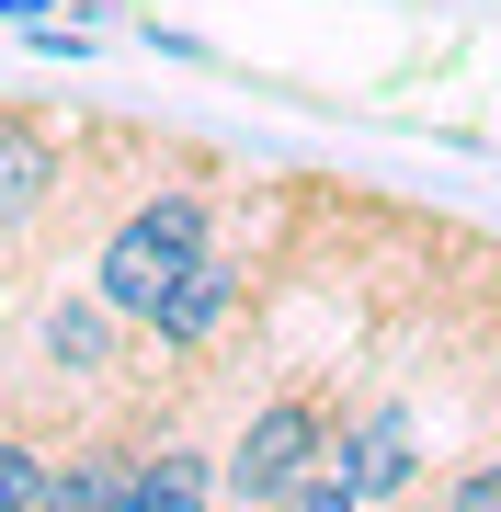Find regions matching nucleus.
Here are the masks:
<instances>
[{
	"label": "nucleus",
	"mask_w": 501,
	"mask_h": 512,
	"mask_svg": "<svg viewBox=\"0 0 501 512\" xmlns=\"http://www.w3.org/2000/svg\"><path fill=\"white\" fill-rule=\"evenodd\" d=\"M240 308H251V262H240V251L217 239V251H205L194 274L171 285V308L149 319V353H171V365H194V353H217V342H228V319H240Z\"/></svg>",
	"instance_id": "6"
},
{
	"label": "nucleus",
	"mask_w": 501,
	"mask_h": 512,
	"mask_svg": "<svg viewBox=\"0 0 501 512\" xmlns=\"http://www.w3.org/2000/svg\"><path fill=\"white\" fill-rule=\"evenodd\" d=\"M57 456H69V433H46V421L0 410V512H46V490H57Z\"/></svg>",
	"instance_id": "8"
},
{
	"label": "nucleus",
	"mask_w": 501,
	"mask_h": 512,
	"mask_svg": "<svg viewBox=\"0 0 501 512\" xmlns=\"http://www.w3.org/2000/svg\"><path fill=\"white\" fill-rule=\"evenodd\" d=\"M262 512H365V501H353L331 467H319V478H297V490H285V501H262Z\"/></svg>",
	"instance_id": "10"
},
{
	"label": "nucleus",
	"mask_w": 501,
	"mask_h": 512,
	"mask_svg": "<svg viewBox=\"0 0 501 512\" xmlns=\"http://www.w3.org/2000/svg\"><path fill=\"white\" fill-rule=\"evenodd\" d=\"M57 217H69V137H57L46 114L0 103V262L46 251Z\"/></svg>",
	"instance_id": "4"
},
{
	"label": "nucleus",
	"mask_w": 501,
	"mask_h": 512,
	"mask_svg": "<svg viewBox=\"0 0 501 512\" xmlns=\"http://www.w3.org/2000/svg\"><path fill=\"white\" fill-rule=\"evenodd\" d=\"M433 512H501V456L456 467V478H445V501H433Z\"/></svg>",
	"instance_id": "9"
},
{
	"label": "nucleus",
	"mask_w": 501,
	"mask_h": 512,
	"mask_svg": "<svg viewBox=\"0 0 501 512\" xmlns=\"http://www.w3.org/2000/svg\"><path fill=\"white\" fill-rule=\"evenodd\" d=\"M23 421H69V433H92V421H126V387H137V342L149 330L114 319L92 285L57 274L46 296H23Z\"/></svg>",
	"instance_id": "1"
},
{
	"label": "nucleus",
	"mask_w": 501,
	"mask_h": 512,
	"mask_svg": "<svg viewBox=\"0 0 501 512\" xmlns=\"http://www.w3.org/2000/svg\"><path fill=\"white\" fill-rule=\"evenodd\" d=\"M331 421H342V399H331L319 376L262 387V399L228 421V444H217V490H228V512H262V501L297 490V478H319V467H331Z\"/></svg>",
	"instance_id": "3"
},
{
	"label": "nucleus",
	"mask_w": 501,
	"mask_h": 512,
	"mask_svg": "<svg viewBox=\"0 0 501 512\" xmlns=\"http://www.w3.org/2000/svg\"><path fill=\"white\" fill-rule=\"evenodd\" d=\"M126 421H137V478H126V512H228V490H217V444L160 433L149 410H126Z\"/></svg>",
	"instance_id": "7"
},
{
	"label": "nucleus",
	"mask_w": 501,
	"mask_h": 512,
	"mask_svg": "<svg viewBox=\"0 0 501 512\" xmlns=\"http://www.w3.org/2000/svg\"><path fill=\"white\" fill-rule=\"evenodd\" d=\"M331 478L365 512H399L410 490H422V410L410 399H342L331 421Z\"/></svg>",
	"instance_id": "5"
},
{
	"label": "nucleus",
	"mask_w": 501,
	"mask_h": 512,
	"mask_svg": "<svg viewBox=\"0 0 501 512\" xmlns=\"http://www.w3.org/2000/svg\"><path fill=\"white\" fill-rule=\"evenodd\" d=\"M205 251H217V194H194V183H149V194H126V205L92 228L80 285H92L114 319L149 330V319L171 308V285H183Z\"/></svg>",
	"instance_id": "2"
},
{
	"label": "nucleus",
	"mask_w": 501,
	"mask_h": 512,
	"mask_svg": "<svg viewBox=\"0 0 501 512\" xmlns=\"http://www.w3.org/2000/svg\"><path fill=\"white\" fill-rule=\"evenodd\" d=\"M12 330H23V274L0 262V353H12Z\"/></svg>",
	"instance_id": "11"
},
{
	"label": "nucleus",
	"mask_w": 501,
	"mask_h": 512,
	"mask_svg": "<svg viewBox=\"0 0 501 512\" xmlns=\"http://www.w3.org/2000/svg\"><path fill=\"white\" fill-rule=\"evenodd\" d=\"M0 23H57V12H46V0H0Z\"/></svg>",
	"instance_id": "12"
}]
</instances>
